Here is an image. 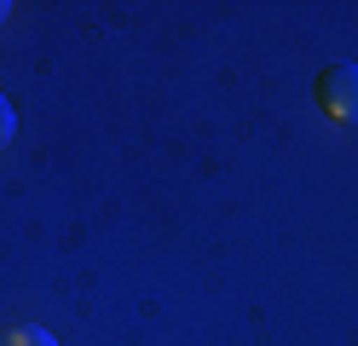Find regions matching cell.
<instances>
[{"label":"cell","instance_id":"6da1fadb","mask_svg":"<svg viewBox=\"0 0 358 346\" xmlns=\"http://www.w3.org/2000/svg\"><path fill=\"white\" fill-rule=\"evenodd\" d=\"M312 99L324 115L335 122H358V64H329L318 81H312Z\"/></svg>","mask_w":358,"mask_h":346},{"label":"cell","instance_id":"3957f363","mask_svg":"<svg viewBox=\"0 0 358 346\" xmlns=\"http://www.w3.org/2000/svg\"><path fill=\"white\" fill-rule=\"evenodd\" d=\"M12 133H17V110H12V99L0 92V150L12 145Z\"/></svg>","mask_w":358,"mask_h":346},{"label":"cell","instance_id":"277c9868","mask_svg":"<svg viewBox=\"0 0 358 346\" xmlns=\"http://www.w3.org/2000/svg\"><path fill=\"white\" fill-rule=\"evenodd\" d=\"M6 12H12V6H6V0H0V23H6Z\"/></svg>","mask_w":358,"mask_h":346},{"label":"cell","instance_id":"7a4b0ae2","mask_svg":"<svg viewBox=\"0 0 358 346\" xmlns=\"http://www.w3.org/2000/svg\"><path fill=\"white\" fill-rule=\"evenodd\" d=\"M0 346H58V340L35 323H12V329H0Z\"/></svg>","mask_w":358,"mask_h":346}]
</instances>
